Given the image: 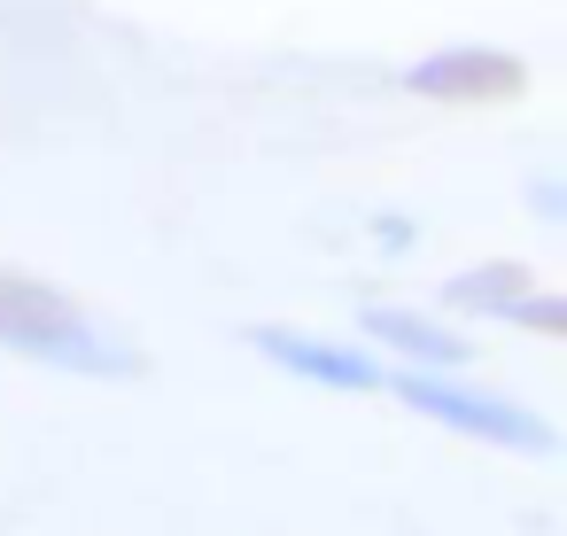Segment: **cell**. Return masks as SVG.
<instances>
[{
    "mask_svg": "<svg viewBox=\"0 0 567 536\" xmlns=\"http://www.w3.org/2000/svg\"><path fill=\"white\" fill-rule=\"evenodd\" d=\"M0 350L32 358V365H55V373H79V381H141L148 373V350L141 342L110 334L55 280L9 272V265H0Z\"/></svg>",
    "mask_w": 567,
    "mask_h": 536,
    "instance_id": "1",
    "label": "cell"
},
{
    "mask_svg": "<svg viewBox=\"0 0 567 536\" xmlns=\"http://www.w3.org/2000/svg\"><path fill=\"white\" fill-rule=\"evenodd\" d=\"M381 389H389L404 412H420V420H435V427H451V435H466V443H482V451H505V458H559V427H551L536 404H520V396H505V389H474L466 373L396 365V373H381Z\"/></svg>",
    "mask_w": 567,
    "mask_h": 536,
    "instance_id": "2",
    "label": "cell"
},
{
    "mask_svg": "<svg viewBox=\"0 0 567 536\" xmlns=\"http://www.w3.org/2000/svg\"><path fill=\"white\" fill-rule=\"evenodd\" d=\"M528 63L505 55V48H435V55H412L396 71V94L412 102H435V110H513L528 94Z\"/></svg>",
    "mask_w": 567,
    "mask_h": 536,
    "instance_id": "3",
    "label": "cell"
},
{
    "mask_svg": "<svg viewBox=\"0 0 567 536\" xmlns=\"http://www.w3.org/2000/svg\"><path fill=\"white\" fill-rule=\"evenodd\" d=\"M241 342H249L265 365H280L288 381H311V389H327V396H373V389H381V358H373L365 342L311 334V327H288V319H257V327H241Z\"/></svg>",
    "mask_w": 567,
    "mask_h": 536,
    "instance_id": "4",
    "label": "cell"
},
{
    "mask_svg": "<svg viewBox=\"0 0 567 536\" xmlns=\"http://www.w3.org/2000/svg\"><path fill=\"white\" fill-rule=\"evenodd\" d=\"M358 334L381 342L396 365H420V373H466L474 365V342L427 311H404V303H365L358 311Z\"/></svg>",
    "mask_w": 567,
    "mask_h": 536,
    "instance_id": "5",
    "label": "cell"
},
{
    "mask_svg": "<svg viewBox=\"0 0 567 536\" xmlns=\"http://www.w3.org/2000/svg\"><path fill=\"white\" fill-rule=\"evenodd\" d=\"M520 288H536V272H528L520 257H482V265H458L435 296H443V311H458V319H505Z\"/></svg>",
    "mask_w": 567,
    "mask_h": 536,
    "instance_id": "6",
    "label": "cell"
},
{
    "mask_svg": "<svg viewBox=\"0 0 567 536\" xmlns=\"http://www.w3.org/2000/svg\"><path fill=\"white\" fill-rule=\"evenodd\" d=\"M497 327H520V334H567V296L559 288H520L513 311Z\"/></svg>",
    "mask_w": 567,
    "mask_h": 536,
    "instance_id": "7",
    "label": "cell"
},
{
    "mask_svg": "<svg viewBox=\"0 0 567 536\" xmlns=\"http://www.w3.org/2000/svg\"><path fill=\"white\" fill-rule=\"evenodd\" d=\"M528 210H536V226H559L567 218V187L559 179H528Z\"/></svg>",
    "mask_w": 567,
    "mask_h": 536,
    "instance_id": "8",
    "label": "cell"
},
{
    "mask_svg": "<svg viewBox=\"0 0 567 536\" xmlns=\"http://www.w3.org/2000/svg\"><path fill=\"white\" fill-rule=\"evenodd\" d=\"M373 241H381L389 257H404V249H412V226H404V218H373Z\"/></svg>",
    "mask_w": 567,
    "mask_h": 536,
    "instance_id": "9",
    "label": "cell"
}]
</instances>
